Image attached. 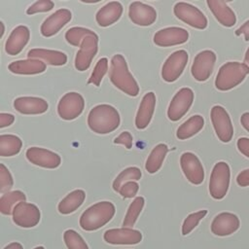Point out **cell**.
Here are the masks:
<instances>
[{
  "instance_id": "obj_39",
  "label": "cell",
  "mask_w": 249,
  "mask_h": 249,
  "mask_svg": "<svg viewBox=\"0 0 249 249\" xmlns=\"http://www.w3.org/2000/svg\"><path fill=\"white\" fill-rule=\"evenodd\" d=\"M13 185L14 179L11 172L3 163H0V193L4 195L11 192Z\"/></svg>"
},
{
  "instance_id": "obj_28",
  "label": "cell",
  "mask_w": 249,
  "mask_h": 249,
  "mask_svg": "<svg viewBox=\"0 0 249 249\" xmlns=\"http://www.w3.org/2000/svg\"><path fill=\"white\" fill-rule=\"evenodd\" d=\"M85 199L86 193L84 190H74L60 200V202L57 205L58 212L63 215L73 213L84 203Z\"/></svg>"
},
{
  "instance_id": "obj_51",
  "label": "cell",
  "mask_w": 249,
  "mask_h": 249,
  "mask_svg": "<svg viewBox=\"0 0 249 249\" xmlns=\"http://www.w3.org/2000/svg\"><path fill=\"white\" fill-rule=\"evenodd\" d=\"M33 249H45V247L44 246H37V247H35Z\"/></svg>"
},
{
  "instance_id": "obj_41",
  "label": "cell",
  "mask_w": 249,
  "mask_h": 249,
  "mask_svg": "<svg viewBox=\"0 0 249 249\" xmlns=\"http://www.w3.org/2000/svg\"><path fill=\"white\" fill-rule=\"evenodd\" d=\"M139 190V185L136 181H129L124 183L121 189L119 194L124 198H131L134 197Z\"/></svg>"
},
{
  "instance_id": "obj_14",
  "label": "cell",
  "mask_w": 249,
  "mask_h": 249,
  "mask_svg": "<svg viewBox=\"0 0 249 249\" xmlns=\"http://www.w3.org/2000/svg\"><path fill=\"white\" fill-rule=\"evenodd\" d=\"M180 165L185 177L194 185H199L204 180V169L199 159L191 152L181 155Z\"/></svg>"
},
{
  "instance_id": "obj_49",
  "label": "cell",
  "mask_w": 249,
  "mask_h": 249,
  "mask_svg": "<svg viewBox=\"0 0 249 249\" xmlns=\"http://www.w3.org/2000/svg\"><path fill=\"white\" fill-rule=\"evenodd\" d=\"M244 64L248 67L249 69V47L248 49L246 50V53H245V55H244Z\"/></svg>"
},
{
  "instance_id": "obj_42",
  "label": "cell",
  "mask_w": 249,
  "mask_h": 249,
  "mask_svg": "<svg viewBox=\"0 0 249 249\" xmlns=\"http://www.w3.org/2000/svg\"><path fill=\"white\" fill-rule=\"evenodd\" d=\"M132 135L129 131H123L119 136L114 139L115 144H123L126 149L132 147Z\"/></svg>"
},
{
  "instance_id": "obj_30",
  "label": "cell",
  "mask_w": 249,
  "mask_h": 249,
  "mask_svg": "<svg viewBox=\"0 0 249 249\" xmlns=\"http://www.w3.org/2000/svg\"><path fill=\"white\" fill-rule=\"evenodd\" d=\"M167 152L168 147L163 143L158 144L151 151L145 163V168L150 174H154L160 169Z\"/></svg>"
},
{
  "instance_id": "obj_10",
  "label": "cell",
  "mask_w": 249,
  "mask_h": 249,
  "mask_svg": "<svg viewBox=\"0 0 249 249\" xmlns=\"http://www.w3.org/2000/svg\"><path fill=\"white\" fill-rule=\"evenodd\" d=\"M188 53L185 50L172 53L161 67V78L167 83L175 82L183 73L188 63Z\"/></svg>"
},
{
  "instance_id": "obj_46",
  "label": "cell",
  "mask_w": 249,
  "mask_h": 249,
  "mask_svg": "<svg viewBox=\"0 0 249 249\" xmlns=\"http://www.w3.org/2000/svg\"><path fill=\"white\" fill-rule=\"evenodd\" d=\"M241 34L244 35V40L249 41V19L246 20L240 27L235 30V35L240 36Z\"/></svg>"
},
{
  "instance_id": "obj_20",
  "label": "cell",
  "mask_w": 249,
  "mask_h": 249,
  "mask_svg": "<svg viewBox=\"0 0 249 249\" xmlns=\"http://www.w3.org/2000/svg\"><path fill=\"white\" fill-rule=\"evenodd\" d=\"M128 17L130 20L136 25L149 26L156 21L157 12L152 6L148 4L134 1L129 5Z\"/></svg>"
},
{
  "instance_id": "obj_11",
  "label": "cell",
  "mask_w": 249,
  "mask_h": 249,
  "mask_svg": "<svg viewBox=\"0 0 249 249\" xmlns=\"http://www.w3.org/2000/svg\"><path fill=\"white\" fill-rule=\"evenodd\" d=\"M216 58V53L211 50L199 52L195 56L191 67L193 77L198 82L206 81L213 72Z\"/></svg>"
},
{
  "instance_id": "obj_16",
  "label": "cell",
  "mask_w": 249,
  "mask_h": 249,
  "mask_svg": "<svg viewBox=\"0 0 249 249\" xmlns=\"http://www.w3.org/2000/svg\"><path fill=\"white\" fill-rule=\"evenodd\" d=\"M189 39V32L177 26L160 29L154 35L153 41L159 47H172L184 44Z\"/></svg>"
},
{
  "instance_id": "obj_36",
  "label": "cell",
  "mask_w": 249,
  "mask_h": 249,
  "mask_svg": "<svg viewBox=\"0 0 249 249\" xmlns=\"http://www.w3.org/2000/svg\"><path fill=\"white\" fill-rule=\"evenodd\" d=\"M63 239L68 249H89L84 238L74 230H66L63 233Z\"/></svg>"
},
{
  "instance_id": "obj_50",
  "label": "cell",
  "mask_w": 249,
  "mask_h": 249,
  "mask_svg": "<svg viewBox=\"0 0 249 249\" xmlns=\"http://www.w3.org/2000/svg\"><path fill=\"white\" fill-rule=\"evenodd\" d=\"M0 25H1V34H0V37H3V34L5 32V27H4V22L3 21H0Z\"/></svg>"
},
{
  "instance_id": "obj_23",
  "label": "cell",
  "mask_w": 249,
  "mask_h": 249,
  "mask_svg": "<svg viewBox=\"0 0 249 249\" xmlns=\"http://www.w3.org/2000/svg\"><path fill=\"white\" fill-rule=\"evenodd\" d=\"M156 107V94L153 91L147 92L139 105L135 117V126L138 129H144L150 124Z\"/></svg>"
},
{
  "instance_id": "obj_37",
  "label": "cell",
  "mask_w": 249,
  "mask_h": 249,
  "mask_svg": "<svg viewBox=\"0 0 249 249\" xmlns=\"http://www.w3.org/2000/svg\"><path fill=\"white\" fill-rule=\"evenodd\" d=\"M108 70V59L106 57H101L96 62L93 71L91 72L90 77L89 78L88 84H92L95 87H99L101 81Z\"/></svg>"
},
{
  "instance_id": "obj_35",
  "label": "cell",
  "mask_w": 249,
  "mask_h": 249,
  "mask_svg": "<svg viewBox=\"0 0 249 249\" xmlns=\"http://www.w3.org/2000/svg\"><path fill=\"white\" fill-rule=\"evenodd\" d=\"M93 33V31H91L90 29L85 28V27H78V26H74L69 28L66 33H65V39L66 41L75 47H80L82 44L83 39L89 35Z\"/></svg>"
},
{
  "instance_id": "obj_7",
  "label": "cell",
  "mask_w": 249,
  "mask_h": 249,
  "mask_svg": "<svg viewBox=\"0 0 249 249\" xmlns=\"http://www.w3.org/2000/svg\"><path fill=\"white\" fill-rule=\"evenodd\" d=\"M210 118L218 138L224 143L230 142L233 136V126L226 109L220 105L213 106L210 111Z\"/></svg>"
},
{
  "instance_id": "obj_31",
  "label": "cell",
  "mask_w": 249,
  "mask_h": 249,
  "mask_svg": "<svg viewBox=\"0 0 249 249\" xmlns=\"http://www.w3.org/2000/svg\"><path fill=\"white\" fill-rule=\"evenodd\" d=\"M22 147L21 139L14 134L0 135V156L13 157L18 154Z\"/></svg>"
},
{
  "instance_id": "obj_43",
  "label": "cell",
  "mask_w": 249,
  "mask_h": 249,
  "mask_svg": "<svg viewBox=\"0 0 249 249\" xmlns=\"http://www.w3.org/2000/svg\"><path fill=\"white\" fill-rule=\"evenodd\" d=\"M236 146L238 151L245 157L249 158V138L247 137H240L237 142Z\"/></svg>"
},
{
  "instance_id": "obj_2",
  "label": "cell",
  "mask_w": 249,
  "mask_h": 249,
  "mask_svg": "<svg viewBox=\"0 0 249 249\" xmlns=\"http://www.w3.org/2000/svg\"><path fill=\"white\" fill-rule=\"evenodd\" d=\"M110 81L120 90L125 94L135 97L139 93V86L128 70L124 57L117 53L111 59L110 65Z\"/></svg>"
},
{
  "instance_id": "obj_34",
  "label": "cell",
  "mask_w": 249,
  "mask_h": 249,
  "mask_svg": "<svg viewBox=\"0 0 249 249\" xmlns=\"http://www.w3.org/2000/svg\"><path fill=\"white\" fill-rule=\"evenodd\" d=\"M142 173L141 170L136 167V166H130L127 167L125 169H124L123 171H121V173L115 178L114 182H113V189L115 192L119 193L121 187L129 181H137L141 178Z\"/></svg>"
},
{
  "instance_id": "obj_38",
  "label": "cell",
  "mask_w": 249,
  "mask_h": 249,
  "mask_svg": "<svg viewBox=\"0 0 249 249\" xmlns=\"http://www.w3.org/2000/svg\"><path fill=\"white\" fill-rule=\"evenodd\" d=\"M207 210H199L196 212H194L185 218L183 225H182V234L188 235L197 225L198 223L206 216Z\"/></svg>"
},
{
  "instance_id": "obj_15",
  "label": "cell",
  "mask_w": 249,
  "mask_h": 249,
  "mask_svg": "<svg viewBox=\"0 0 249 249\" xmlns=\"http://www.w3.org/2000/svg\"><path fill=\"white\" fill-rule=\"evenodd\" d=\"M26 159L34 165L53 169L60 165V157L50 150L40 147H30L25 152Z\"/></svg>"
},
{
  "instance_id": "obj_33",
  "label": "cell",
  "mask_w": 249,
  "mask_h": 249,
  "mask_svg": "<svg viewBox=\"0 0 249 249\" xmlns=\"http://www.w3.org/2000/svg\"><path fill=\"white\" fill-rule=\"evenodd\" d=\"M144 203H145V199L143 196H137L133 199L123 221L124 228H131L134 226L144 207Z\"/></svg>"
},
{
  "instance_id": "obj_9",
  "label": "cell",
  "mask_w": 249,
  "mask_h": 249,
  "mask_svg": "<svg viewBox=\"0 0 249 249\" xmlns=\"http://www.w3.org/2000/svg\"><path fill=\"white\" fill-rule=\"evenodd\" d=\"M194 91L190 88H182L171 99L167 108V117L170 121L176 122L184 117L191 108L194 101Z\"/></svg>"
},
{
  "instance_id": "obj_21",
  "label": "cell",
  "mask_w": 249,
  "mask_h": 249,
  "mask_svg": "<svg viewBox=\"0 0 249 249\" xmlns=\"http://www.w3.org/2000/svg\"><path fill=\"white\" fill-rule=\"evenodd\" d=\"M14 108L23 115H38L47 112L48 102L35 96H20L14 100Z\"/></svg>"
},
{
  "instance_id": "obj_25",
  "label": "cell",
  "mask_w": 249,
  "mask_h": 249,
  "mask_svg": "<svg viewBox=\"0 0 249 249\" xmlns=\"http://www.w3.org/2000/svg\"><path fill=\"white\" fill-rule=\"evenodd\" d=\"M123 5L120 2H109L97 11L95 15V20L99 26L107 27L120 19L123 14Z\"/></svg>"
},
{
  "instance_id": "obj_24",
  "label": "cell",
  "mask_w": 249,
  "mask_h": 249,
  "mask_svg": "<svg viewBox=\"0 0 249 249\" xmlns=\"http://www.w3.org/2000/svg\"><path fill=\"white\" fill-rule=\"evenodd\" d=\"M206 4L212 12L215 18L223 26L231 27L236 22V16L234 12L227 5L225 1L221 0H207Z\"/></svg>"
},
{
  "instance_id": "obj_27",
  "label": "cell",
  "mask_w": 249,
  "mask_h": 249,
  "mask_svg": "<svg viewBox=\"0 0 249 249\" xmlns=\"http://www.w3.org/2000/svg\"><path fill=\"white\" fill-rule=\"evenodd\" d=\"M28 58H36L53 66H61L67 62V55L59 51L47 49H31L27 53Z\"/></svg>"
},
{
  "instance_id": "obj_6",
  "label": "cell",
  "mask_w": 249,
  "mask_h": 249,
  "mask_svg": "<svg viewBox=\"0 0 249 249\" xmlns=\"http://www.w3.org/2000/svg\"><path fill=\"white\" fill-rule=\"evenodd\" d=\"M173 13L177 18L194 28L204 29L207 27L208 22L204 14L190 3L177 2L173 7Z\"/></svg>"
},
{
  "instance_id": "obj_1",
  "label": "cell",
  "mask_w": 249,
  "mask_h": 249,
  "mask_svg": "<svg viewBox=\"0 0 249 249\" xmlns=\"http://www.w3.org/2000/svg\"><path fill=\"white\" fill-rule=\"evenodd\" d=\"M121 118L117 109L109 104L94 106L88 115V125L97 134H107L120 125Z\"/></svg>"
},
{
  "instance_id": "obj_5",
  "label": "cell",
  "mask_w": 249,
  "mask_h": 249,
  "mask_svg": "<svg viewBox=\"0 0 249 249\" xmlns=\"http://www.w3.org/2000/svg\"><path fill=\"white\" fill-rule=\"evenodd\" d=\"M231 179L230 166L225 161L217 162L210 175L209 193L214 199H222L226 196Z\"/></svg>"
},
{
  "instance_id": "obj_47",
  "label": "cell",
  "mask_w": 249,
  "mask_h": 249,
  "mask_svg": "<svg viewBox=\"0 0 249 249\" xmlns=\"http://www.w3.org/2000/svg\"><path fill=\"white\" fill-rule=\"evenodd\" d=\"M241 125L249 132V112H245L240 117Z\"/></svg>"
},
{
  "instance_id": "obj_4",
  "label": "cell",
  "mask_w": 249,
  "mask_h": 249,
  "mask_svg": "<svg viewBox=\"0 0 249 249\" xmlns=\"http://www.w3.org/2000/svg\"><path fill=\"white\" fill-rule=\"evenodd\" d=\"M249 73L248 67L238 61H229L223 64L216 76L215 87L217 89L226 91L238 86Z\"/></svg>"
},
{
  "instance_id": "obj_29",
  "label": "cell",
  "mask_w": 249,
  "mask_h": 249,
  "mask_svg": "<svg viewBox=\"0 0 249 249\" xmlns=\"http://www.w3.org/2000/svg\"><path fill=\"white\" fill-rule=\"evenodd\" d=\"M204 125V119L200 115H194L185 121L176 131V136L180 140L193 137L199 132Z\"/></svg>"
},
{
  "instance_id": "obj_44",
  "label": "cell",
  "mask_w": 249,
  "mask_h": 249,
  "mask_svg": "<svg viewBox=\"0 0 249 249\" xmlns=\"http://www.w3.org/2000/svg\"><path fill=\"white\" fill-rule=\"evenodd\" d=\"M236 183L240 187L249 186V168L244 169L238 173V175L236 177Z\"/></svg>"
},
{
  "instance_id": "obj_19",
  "label": "cell",
  "mask_w": 249,
  "mask_h": 249,
  "mask_svg": "<svg viewBox=\"0 0 249 249\" xmlns=\"http://www.w3.org/2000/svg\"><path fill=\"white\" fill-rule=\"evenodd\" d=\"M240 226L239 218L231 212H222L211 223V231L218 236H227L235 232Z\"/></svg>"
},
{
  "instance_id": "obj_12",
  "label": "cell",
  "mask_w": 249,
  "mask_h": 249,
  "mask_svg": "<svg viewBox=\"0 0 249 249\" xmlns=\"http://www.w3.org/2000/svg\"><path fill=\"white\" fill-rule=\"evenodd\" d=\"M98 51V36L93 32L87 35L80 46L75 57V68L78 71L89 69L91 61Z\"/></svg>"
},
{
  "instance_id": "obj_17",
  "label": "cell",
  "mask_w": 249,
  "mask_h": 249,
  "mask_svg": "<svg viewBox=\"0 0 249 249\" xmlns=\"http://www.w3.org/2000/svg\"><path fill=\"white\" fill-rule=\"evenodd\" d=\"M104 240L113 245H134L142 240V233L131 228L107 230L103 234Z\"/></svg>"
},
{
  "instance_id": "obj_48",
  "label": "cell",
  "mask_w": 249,
  "mask_h": 249,
  "mask_svg": "<svg viewBox=\"0 0 249 249\" xmlns=\"http://www.w3.org/2000/svg\"><path fill=\"white\" fill-rule=\"evenodd\" d=\"M3 249H23V247L18 242H12V243L8 244L7 246H5Z\"/></svg>"
},
{
  "instance_id": "obj_18",
  "label": "cell",
  "mask_w": 249,
  "mask_h": 249,
  "mask_svg": "<svg viewBox=\"0 0 249 249\" xmlns=\"http://www.w3.org/2000/svg\"><path fill=\"white\" fill-rule=\"evenodd\" d=\"M72 18L68 9H59L49 16L41 24L40 31L44 37H52L63 28Z\"/></svg>"
},
{
  "instance_id": "obj_40",
  "label": "cell",
  "mask_w": 249,
  "mask_h": 249,
  "mask_svg": "<svg viewBox=\"0 0 249 249\" xmlns=\"http://www.w3.org/2000/svg\"><path fill=\"white\" fill-rule=\"evenodd\" d=\"M54 7V3L51 0H39L29 6L26 10L27 15H34L37 13L50 12Z\"/></svg>"
},
{
  "instance_id": "obj_26",
  "label": "cell",
  "mask_w": 249,
  "mask_h": 249,
  "mask_svg": "<svg viewBox=\"0 0 249 249\" xmlns=\"http://www.w3.org/2000/svg\"><path fill=\"white\" fill-rule=\"evenodd\" d=\"M12 73L18 75H35L46 70V63L40 59L27 58L13 61L8 66Z\"/></svg>"
},
{
  "instance_id": "obj_22",
  "label": "cell",
  "mask_w": 249,
  "mask_h": 249,
  "mask_svg": "<svg viewBox=\"0 0 249 249\" xmlns=\"http://www.w3.org/2000/svg\"><path fill=\"white\" fill-rule=\"evenodd\" d=\"M30 38L29 28L25 25H18L13 29L5 44V51L10 55L18 54Z\"/></svg>"
},
{
  "instance_id": "obj_45",
  "label": "cell",
  "mask_w": 249,
  "mask_h": 249,
  "mask_svg": "<svg viewBox=\"0 0 249 249\" xmlns=\"http://www.w3.org/2000/svg\"><path fill=\"white\" fill-rule=\"evenodd\" d=\"M15 122V116L9 113L0 114V128L11 125Z\"/></svg>"
},
{
  "instance_id": "obj_3",
  "label": "cell",
  "mask_w": 249,
  "mask_h": 249,
  "mask_svg": "<svg viewBox=\"0 0 249 249\" xmlns=\"http://www.w3.org/2000/svg\"><path fill=\"white\" fill-rule=\"evenodd\" d=\"M116 212L115 205L111 201H99L87 208L80 217V226L84 231H96L114 217Z\"/></svg>"
},
{
  "instance_id": "obj_8",
  "label": "cell",
  "mask_w": 249,
  "mask_h": 249,
  "mask_svg": "<svg viewBox=\"0 0 249 249\" xmlns=\"http://www.w3.org/2000/svg\"><path fill=\"white\" fill-rule=\"evenodd\" d=\"M84 108V97L76 91H70L60 98L57 104V114L62 120L72 121L82 114Z\"/></svg>"
},
{
  "instance_id": "obj_32",
  "label": "cell",
  "mask_w": 249,
  "mask_h": 249,
  "mask_svg": "<svg viewBox=\"0 0 249 249\" xmlns=\"http://www.w3.org/2000/svg\"><path fill=\"white\" fill-rule=\"evenodd\" d=\"M26 200V196L23 192L16 190L6 193L0 197V212L3 215L13 214L14 208L17 204Z\"/></svg>"
},
{
  "instance_id": "obj_13",
  "label": "cell",
  "mask_w": 249,
  "mask_h": 249,
  "mask_svg": "<svg viewBox=\"0 0 249 249\" xmlns=\"http://www.w3.org/2000/svg\"><path fill=\"white\" fill-rule=\"evenodd\" d=\"M14 223L21 228H33L37 226L41 219L39 208L33 204L21 201L16 205L13 211Z\"/></svg>"
}]
</instances>
